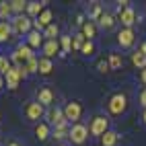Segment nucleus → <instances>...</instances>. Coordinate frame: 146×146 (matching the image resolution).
Segmentation results:
<instances>
[{
    "label": "nucleus",
    "mask_w": 146,
    "mask_h": 146,
    "mask_svg": "<svg viewBox=\"0 0 146 146\" xmlns=\"http://www.w3.org/2000/svg\"><path fill=\"white\" fill-rule=\"evenodd\" d=\"M107 125H109V119L105 115H95L91 119V125H89V134L91 136H103L107 132Z\"/></svg>",
    "instance_id": "nucleus-5"
},
{
    "label": "nucleus",
    "mask_w": 146,
    "mask_h": 146,
    "mask_svg": "<svg viewBox=\"0 0 146 146\" xmlns=\"http://www.w3.org/2000/svg\"><path fill=\"white\" fill-rule=\"evenodd\" d=\"M4 78H6V86H8L11 91H15L17 86H19V82L23 80V76H21V68H19V66H13L11 70L6 72Z\"/></svg>",
    "instance_id": "nucleus-8"
},
{
    "label": "nucleus",
    "mask_w": 146,
    "mask_h": 146,
    "mask_svg": "<svg viewBox=\"0 0 146 146\" xmlns=\"http://www.w3.org/2000/svg\"><path fill=\"white\" fill-rule=\"evenodd\" d=\"M115 142H117V134H115L113 130H107L101 136V144L103 146H115Z\"/></svg>",
    "instance_id": "nucleus-20"
},
{
    "label": "nucleus",
    "mask_w": 146,
    "mask_h": 146,
    "mask_svg": "<svg viewBox=\"0 0 146 146\" xmlns=\"http://www.w3.org/2000/svg\"><path fill=\"white\" fill-rule=\"evenodd\" d=\"M27 4L25 0H11V8H13V13L19 17V15H23V11H27Z\"/></svg>",
    "instance_id": "nucleus-25"
},
{
    "label": "nucleus",
    "mask_w": 146,
    "mask_h": 146,
    "mask_svg": "<svg viewBox=\"0 0 146 146\" xmlns=\"http://www.w3.org/2000/svg\"><path fill=\"white\" fill-rule=\"evenodd\" d=\"M60 146H66V144H60Z\"/></svg>",
    "instance_id": "nucleus-42"
},
{
    "label": "nucleus",
    "mask_w": 146,
    "mask_h": 146,
    "mask_svg": "<svg viewBox=\"0 0 146 146\" xmlns=\"http://www.w3.org/2000/svg\"><path fill=\"white\" fill-rule=\"evenodd\" d=\"M13 15V8H11V2H0V19L8 21V17Z\"/></svg>",
    "instance_id": "nucleus-28"
},
{
    "label": "nucleus",
    "mask_w": 146,
    "mask_h": 146,
    "mask_svg": "<svg viewBox=\"0 0 146 146\" xmlns=\"http://www.w3.org/2000/svg\"><path fill=\"white\" fill-rule=\"evenodd\" d=\"M82 45H84V37H82V33L80 35H76L74 39H72V50H82Z\"/></svg>",
    "instance_id": "nucleus-32"
},
{
    "label": "nucleus",
    "mask_w": 146,
    "mask_h": 146,
    "mask_svg": "<svg viewBox=\"0 0 146 146\" xmlns=\"http://www.w3.org/2000/svg\"><path fill=\"white\" fill-rule=\"evenodd\" d=\"M84 56H93L95 54V45H93V41H84V45H82V50H80Z\"/></svg>",
    "instance_id": "nucleus-33"
},
{
    "label": "nucleus",
    "mask_w": 146,
    "mask_h": 146,
    "mask_svg": "<svg viewBox=\"0 0 146 146\" xmlns=\"http://www.w3.org/2000/svg\"><path fill=\"white\" fill-rule=\"evenodd\" d=\"M41 50H43V58H47V60H52L56 54H62V50H60V41H58V39H54V41H45V43L41 45Z\"/></svg>",
    "instance_id": "nucleus-13"
},
{
    "label": "nucleus",
    "mask_w": 146,
    "mask_h": 146,
    "mask_svg": "<svg viewBox=\"0 0 146 146\" xmlns=\"http://www.w3.org/2000/svg\"><path fill=\"white\" fill-rule=\"evenodd\" d=\"M142 121L146 123V109H144V113H142Z\"/></svg>",
    "instance_id": "nucleus-40"
},
{
    "label": "nucleus",
    "mask_w": 146,
    "mask_h": 146,
    "mask_svg": "<svg viewBox=\"0 0 146 146\" xmlns=\"http://www.w3.org/2000/svg\"><path fill=\"white\" fill-rule=\"evenodd\" d=\"M43 37H45L47 41H54L56 37H58V25H56V23H52V25L43 31Z\"/></svg>",
    "instance_id": "nucleus-26"
},
{
    "label": "nucleus",
    "mask_w": 146,
    "mask_h": 146,
    "mask_svg": "<svg viewBox=\"0 0 146 146\" xmlns=\"http://www.w3.org/2000/svg\"><path fill=\"white\" fill-rule=\"evenodd\" d=\"M25 115H27V119H31V121H39V117L43 115V105H39L37 101L27 103V107H25Z\"/></svg>",
    "instance_id": "nucleus-9"
},
{
    "label": "nucleus",
    "mask_w": 146,
    "mask_h": 146,
    "mask_svg": "<svg viewBox=\"0 0 146 146\" xmlns=\"http://www.w3.org/2000/svg\"><path fill=\"white\" fill-rule=\"evenodd\" d=\"M138 52H140V54H144V56H146V41H144V43H142V45H140V50H138Z\"/></svg>",
    "instance_id": "nucleus-38"
},
{
    "label": "nucleus",
    "mask_w": 146,
    "mask_h": 146,
    "mask_svg": "<svg viewBox=\"0 0 146 146\" xmlns=\"http://www.w3.org/2000/svg\"><path fill=\"white\" fill-rule=\"evenodd\" d=\"M140 103H142V107L146 109V89H142V91H140Z\"/></svg>",
    "instance_id": "nucleus-36"
},
{
    "label": "nucleus",
    "mask_w": 146,
    "mask_h": 146,
    "mask_svg": "<svg viewBox=\"0 0 146 146\" xmlns=\"http://www.w3.org/2000/svg\"><path fill=\"white\" fill-rule=\"evenodd\" d=\"M27 43H29V47H39V45H43V33L31 31V33L27 35Z\"/></svg>",
    "instance_id": "nucleus-16"
},
{
    "label": "nucleus",
    "mask_w": 146,
    "mask_h": 146,
    "mask_svg": "<svg viewBox=\"0 0 146 146\" xmlns=\"http://www.w3.org/2000/svg\"><path fill=\"white\" fill-rule=\"evenodd\" d=\"M2 86H4V76L0 74V89H2Z\"/></svg>",
    "instance_id": "nucleus-39"
},
{
    "label": "nucleus",
    "mask_w": 146,
    "mask_h": 146,
    "mask_svg": "<svg viewBox=\"0 0 146 146\" xmlns=\"http://www.w3.org/2000/svg\"><path fill=\"white\" fill-rule=\"evenodd\" d=\"M43 4L45 2H29L27 4V15L29 17H39L43 13Z\"/></svg>",
    "instance_id": "nucleus-19"
},
{
    "label": "nucleus",
    "mask_w": 146,
    "mask_h": 146,
    "mask_svg": "<svg viewBox=\"0 0 146 146\" xmlns=\"http://www.w3.org/2000/svg\"><path fill=\"white\" fill-rule=\"evenodd\" d=\"M64 115H66V119H68V121H72V125H74V123H78L80 115H82V107H80V103H78V101H70V103H66V107H64Z\"/></svg>",
    "instance_id": "nucleus-6"
},
{
    "label": "nucleus",
    "mask_w": 146,
    "mask_h": 146,
    "mask_svg": "<svg viewBox=\"0 0 146 146\" xmlns=\"http://www.w3.org/2000/svg\"><path fill=\"white\" fill-rule=\"evenodd\" d=\"M31 58H35L31 47L29 45H19L13 52V56H11V62H15V66H25L27 60H31Z\"/></svg>",
    "instance_id": "nucleus-3"
},
{
    "label": "nucleus",
    "mask_w": 146,
    "mask_h": 146,
    "mask_svg": "<svg viewBox=\"0 0 146 146\" xmlns=\"http://www.w3.org/2000/svg\"><path fill=\"white\" fill-rule=\"evenodd\" d=\"M52 17H54V13L50 11V8H43V13L37 17V21H33V27H35V31H45L47 27L52 25Z\"/></svg>",
    "instance_id": "nucleus-7"
},
{
    "label": "nucleus",
    "mask_w": 146,
    "mask_h": 146,
    "mask_svg": "<svg viewBox=\"0 0 146 146\" xmlns=\"http://www.w3.org/2000/svg\"><path fill=\"white\" fill-rule=\"evenodd\" d=\"M37 103L43 105V107H50L54 103V91L50 86H41V89L37 91Z\"/></svg>",
    "instance_id": "nucleus-11"
},
{
    "label": "nucleus",
    "mask_w": 146,
    "mask_h": 146,
    "mask_svg": "<svg viewBox=\"0 0 146 146\" xmlns=\"http://www.w3.org/2000/svg\"><path fill=\"white\" fill-rule=\"evenodd\" d=\"M107 64H109L111 70H117V68L121 66V58H119V54H109V60H107Z\"/></svg>",
    "instance_id": "nucleus-29"
},
{
    "label": "nucleus",
    "mask_w": 146,
    "mask_h": 146,
    "mask_svg": "<svg viewBox=\"0 0 146 146\" xmlns=\"http://www.w3.org/2000/svg\"><path fill=\"white\" fill-rule=\"evenodd\" d=\"M68 138L72 140V144H82L86 138H89V128L82 123H74L70 130H68Z\"/></svg>",
    "instance_id": "nucleus-4"
},
{
    "label": "nucleus",
    "mask_w": 146,
    "mask_h": 146,
    "mask_svg": "<svg viewBox=\"0 0 146 146\" xmlns=\"http://www.w3.org/2000/svg\"><path fill=\"white\" fill-rule=\"evenodd\" d=\"M25 70H27L29 74L39 72V60H37V58H31V60H27V64H25Z\"/></svg>",
    "instance_id": "nucleus-27"
},
{
    "label": "nucleus",
    "mask_w": 146,
    "mask_h": 146,
    "mask_svg": "<svg viewBox=\"0 0 146 146\" xmlns=\"http://www.w3.org/2000/svg\"><path fill=\"white\" fill-rule=\"evenodd\" d=\"M35 136H37V138H39L41 142H43V140H47V138L52 136L50 125H47V123H37V128H35Z\"/></svg>",
    "instance_id": "nucleus-18"
},
{
    "label": "nucleus",
    "mask_w": 146,
    "mask_h": 146,
    "mask_svg": "<svg viewBox=\"0 0 146 146\" xmlns=\"http://www.w3.org/2000/svg\"><path fill=\"white\" fill-rule=\"evenodd\" d=\"M136 39V35H134V29H121V31L117 33V43L121 47H130Z\"/></svg>",
    "instance_id": "nucleus-14"
},
{
    "label": "nucleus",
    "mask_w": 146,
    "mask_h": 146,
    "mask_svg": "<svg viewBox=\"0 0 146 146\" xmlns=\"http://www.w3.org/2000/svg\"><path fill=\"white\" fill-rule=\"evenodd\" d=\"M125 107H128V99H125L123 93H115L107 101V109H109L111 115H121L125 111Z\"/></svg>",
    "instance_id": "nucleus-1"
},
{
    "label": "nucleus",
    "mask_w": 146,
    "mask_h": 146,
    "mask_svg": "<svg viewBox=\"0 0 146 146\" xmlns=\"http://www.w3.org/2000/svg\"><path fill=\"white\" fill-rule=\"evenodd\" d=\"M8 146H19V144H17V142H11V144H8Z\"/></svg>",
    "instance_id": "nucleus-41"
},
{
    "label": "nucleus",
    "mask_w": 146,
    "mask_h": 146,
    "mask_svg": "<svg viewBox=\"0 0 146 146\" xmlns=\"http://www.w3.org/2000/svg\"><path fill=\"white\" fill-rule=\"evenodd\" d=\"M97 35V27H95V23L93 21H89V23H82V37L84 39H93V37Z\"/></svg>",
    "instance_id": "nucleus-17"
},
{
    "label": "nucleus",
    "mask_w": 146,
    "mask_h": 146,
    "mask_svg": "<svg viewBox=\"0 0 146 146\" xmlns=\"http://www.w3.org/2000/svg\"><path fill=\"white\" fill-rule=\"evenodd\" d=\"M99 25H101L103 29H111V27L115 25L113 15H111V13H103V15H101V19H99Z\"/></svg>",
    "instance_id": "nucleus-24"
},
{
    "label": "nucleus",
    "mask_w": 146,
    "mask_h": 146,
    "mask_svg": "<svg viewBox=\"0 0 146 146\" xmlns=\"http://www.w3.org/2000/svg\"><path fill=\"white\" fill-rule=\"evenodd\" d=\"M47 117H50V121L56 125V128H68V119L64 115V109H52L50 113H47Z\"/></svg>",
    "instance_id": "nucleus-10"
},
{
    "label": "nucleus",
    "mask_w": 146,
    "mask_h": 146,
    "mask_svg": "<svg viewBox=\"0 0 146 146\" xmlns=\"http://www.w3.org/2000/svg\"><path fill=\"white\" fill-rule=\"evenodd\" d=\"M101 15H103L101 6H99V4H95V6H93V13H91V19H101Z\"/></svg>",
    "instance_id": "nucleus-34"
},
{
    "label": "nucleus",
    "mask_w": 146,
    "mask_h": 146,
    "mask_svg": "<svg viewBox=\"0 0 146 146\" xmlns=\"http://www.w3.org/2000/svg\"><path fill=\"white\" fill-rule=\"evenodd\" d=\"M66 136H68V130H66V128H56V130L52 132V138H54V140H64Z\"/></svg>",
    "instance_id": "nucleus-31"
},
{
    "label": "nucleus",
    "mask_w": 146,
    "mask_h": 146,
    "mask_svg": "<svg viewBox=\"0 0 146 146\" xmlns=\"http://www.w3.org/2000/svg\"><path fill=\"white\" fill-rule=\"evenodd\" d=\"M60 50H62L60 56H66V54H70V52H72V37H70V35L60 37Z\"/></svg>",
    "instance_id": "nucleus-21"
},
{
    "label": "nucleus",
    "mask_w": 146,
    "mask_h": 146,
    "mask_svg": "<svg viewBox=\"0 0 146 146\" xmlns=\"http://www.w3.org/2000/svg\"><path fill=\"white\" fill-rule=\"evenodd\" d=\"M11 25H13V31L15 33H19V35H29L31 33V27H33V21L29 19L27 15H19V17H15L13 21H11Z\"/></svg>",
    "instance_id": "nucleus-2"
},
{
    "label": "nucleus",
    "mask_w": 146,
    "mask_h": 146,
    "mask_svg": "<svg viewBox=\"0 0 146 146\" xmlns=\"http://www.w3.org/2000/svg\"><path fill=\"white\" fill-rule=\"evenodd\" d=\"M13 25H11V21H0V43H4V41H8L13 37Z\"/></svg>",
    "instance_id": "nucleus-15"
},
{
    "label": "nucleus",
    "mask_w": 146,
    "mask_h": 146,
    "mask_svg": "<svg viewBox=\"0 0 146 146\" xmlns=\"http://www.w3.org/2000/svg\"><path fill=\"white\" fill-rule=\"evenodd\" d=\"M97 68H99V72H109L111 68H109V64H107L105 60H101L99 64H97Z\"/></svg>",
    "instance_id": "nucleus-35"
},
{
    "label": "nucleus",
    "mask_w": 146,
    "mask_h": 146,
    "mask_svg": "<svg viewBox=\"0 0 146 146\" xmlns=\"http://www.w3.org/2000/svg\"><path fill=\"white\" fill-rule=\"evenodd\" d=\"M11 58H4V56H0V74L2 76H6V72L11 70Z\"/></svg>",
    "instance_id": "nucleus-30"
},
{
    "label": "nucleus",
    "mask_w": 146,
    "mask_h": 146,
    "mask_svg": "<svg viewBox=\"0 0 146 146\" xmlns=\"http://www.w3.org/2000/svg\"><path fill=\"white\" fill-rule=\"evenodd\" d=\"M132 64L136 68H140V70H144V68H146V56L140 54V52H134L132 54Z\"/></svg>",
    "instance_id": "nucleus-23"
},
{
    "label": "nucleus",
    "mask_w": 146,
    "mask_h": 146,
    "mask_svg": "<svg viewBox=\"0 0 146 146\" xmlns=\"http://www.w3.org/2000/svg\"><path fill=\"white\" fill-rule=\"evenodd\" d=\"M140 80L146 84V68H144V70H140Z\"/></svg>",
    "instance_id": "nucleus-37"
},
{
    "label": "nucleus",
    "mask_w": 146,
    "mask_h": 146,
    "mask_svg": "<svg viewBox=\"0 0 146 146\" xmlns=\"http://www.w3.org/2000/svg\"><path fill=\"white\" fill-rule=\"evenodd\" d=\"M119 21L123 25V29H132V25L136 23V13H134V8L128 6V8H123V11H119Z\"/></svg>",
    "instance_id": "nucleus-12"
},
{
    "label": "nucleus",
    "mask_w": 146,
    "mask_h": 146,
    "mask_svg": "<svg viewBox=\"0 0 146 146\" xmlns=\"http://www.w3.org/2000/svg\"><path fill=\"white\" fill-rule=\"evenodd\" d=\"M52 70H54L52 60H47V58H39V74L47 76V74H52Z\"/></svg>",
    "instance_id": "nucleus-22"
}]
</instances>
